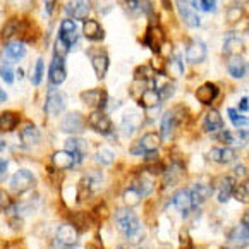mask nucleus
<instances>
[{
  "label": "nucleus",
  "instance_id": "19",
  "mask_svg": "<svg viewBox=\"0 0 249 249\" xmlns=\"http://www.w3.org/2000/svg\"><path fill=\"white\" fill-rule=\"evenodd\" d=\"M52 163L57 170H71L76 165V160L72 153H69L67 150H60L52 155Z\"/></svg>",
  "mask_w": 249,
  "mask_h": 249
},
{
  "label": "nucleus",
  "instance_id": "60",
  "mask_svg": "<svg viewBox=\"0 0 249 249\" xmlns=\"http://www.w3.org/2000/svg\"><path fill=\"white\" fill-rule=\"evenodd\" d=\"M5 146H7V144H5L4 138H0V153H2V151H4V150H5Z\"/></svg>",
  "mask_w": 249,
  "mask_h": 249
},
{
  "label": "nucleus",
  "instance_id": "26",
  "mask_svg": "<svg viewBox=\"0 0 249 249\" xmlns=\"http://www.w3.org/2000/svg\"><path fill=\"white\" fill-rule=\"evenodd\" d=\"M26 55V47L22 41H11L5 45V52L2 57H5L7 62H18Z\"/></svg>",
  "mask_w": 249,
  "mask_h": 249
},
{
  "label": "nucleus",
  "instance_id": "58",
  "mask_svg": "<svg viewBox=\"0 0 249 249\" xmlns=\"http://www.w3.org/2000/svg\"><path fill=\"white\" fill-rule=\"evenodd\" d=\"M241 224H242V225H246V227L249 229V210H248V212L244 213V215H242V220H241Z\"/></svg>",
  "mask_w": 249,
  "mask_h": 249
},
{
  "label": "nucleus",
  "instance_id": "20",
  "mask_svg": "<svg viewBox=\"0 0 249 249\" xmlns=\"http://www.w3.org/2000/svg\"><path fill=\"white\" fill-rule=\"evenodd\" d=\"M59 38L64 40L71 48L74 47V43L77 41V31H76V22L72 19H64L62 24H60V31H59Z\"/></svg>",
  "mask_w": 249,
  "mask_h": 249
},
{
  "label": "nucleus",
  "instance_id": "11",
  "mask_svg": "<svg viewBox=\"0 0 249 249\" xmlns=\"http://www.w3.org/2000/svg\"><path fill=\"white\" fill-rule=\"evenodd\" d=\"M172 205L176 206L184 216L189 215V213L195 210V203H193V198H191V191L189 189L176 191V195L172 196Z\"/></svg>",
  "mask_w": 249,
  "mask_h": 249
},
{
  "label": "nucleus",
  "instance_id": "32",
  "mask_svg": "<svg viewBox=\"0 0 249 249\" xmlns=\"http://www.w3.org/2000/svg\"><path fill=\"white\" fill-rule=\"evenodd\" d=\"M141 125V117L138 114H134V112H131V114H127L124 119H122V125H121V131L124 136H132L136 132V129Z\"/></svg>",
  "mask_w": 249,
  "mask_h": 249
},
{
  "label": "nucleus",
  "instance_id": "5",
  "mask_svg": "<svg viewBox=\"0 0 249 249\" xmlns=\"http://www.w3.org/2000/svg\"><path fill=\"white\" fill-rule=\"evenodd\" d=\"M66 108V96L62 95L60 91H50L45 100L43 110L47 112L50 117H57L60 115Z\"/></svg>",
  "mask_w": 249,
  "mask_h": 249
},
{
  "label": "nucleus",
  "instance_id": "4",
  "mask_svg": "<svg viewBox=\"0 0 249 249\" xmlns=\"http://www.w3.org/2000/svg\"><path fill=\"white\" fill-rule=\"evenodd\" d=\"M88 125L93 129V131L100 132V134L107 136L112 132L114 125H112V121L108 119V115L103 114V110H95L91 115L88 117Z\"/></svg>",
  "mask_w": 249,
  "mask_h": 249
},
{
  "label": "nucleus",
  "instance_id": "31",
  "mask_svg": "<svg viewBox=\"0 0 249 249\" xmlns=\"http://www.w3.org/2000/svg\"><path fill=\"white\" fill-rule=\"evenodd\" d=\"M242 50H244V43H242L241 38L235 36V35H232V33L225 36V41H224V53L231 55V57H235V55H239Z\"/></svg>",
  "mask_w": 249,
  "mask_h": 249
},
{
  "label": "nucleus",
  "instance_id": "52",
  "mask_svg": "<svg viewBox=\"0 0 249 249\" xmlns=\"http://www.w3.org/2000/svg\"><path fill=\"white\" fill-rule=\"evenodd\" d=\"M9 206H11V199H9V196L5 195L4 191L0 189V210H7Z\"/></svg>",
  "mask_w": 249,
  "mask_h": 249
},
{
  "label": "nucleus",
  "instance_id": "22",
  "mask_svg": "<svg viewBox=\"0 0 249 249\" xmlns=\"http://www.w3.org/2000/svg\"><path fill=\"white\" fill-rule=\"evenodd\" d=\"M229 242L234 244L235 249L248 248L249 246V229L242 224L237 225V227L231 232V235H229Z\"/></svg>",
  "mask_w": 249,
  "mask_h": 249
},
{
  "label": "nucleus",
  "instance_id": "46",
  "mask_svg": "<svg viewBox=\"0 0 249 249\" xmlns=\"http://www.w3.org/2000/svg\"><path fill=\"white\" fill-rule=\"evenodd\" d=\"M167 66H169L167 59H163V57H160V55L153 57V60H151V69H153L157 74H165V69H167Z\"/></svg>",
  "mask_w": 249,
  "mask_h": 249
},
{
  "label": "nucleus",
  "instance_id": "56",
  "mask_svg": "<svg viewBox=\"0 0 249 249\" xmlns=\"http://www.w3.org/2000/svg\"><path fill=\"white\" fill-rule=\"evenodd\" d=\"M237 110H239V112H248V110H249V98H246V96H244V98L241 100V103H239Z\"/></svg>",
  "mask_w": 249,
  "mask_h": 249
},
{
  "label": "nucleus",
  "instance_id": "55",
  "mask_svg": "<svg viewBox=\"0 0 249 249\" xmlns=\"http://www.w3.org/2000/svg\"><path fill=\"white\" fill-rule=\"evenodd\" d=\"M141 153L144 155L143 146H141V143H140V141H136V143L131 146V155H136V157H138V155H141Z\"/></svg>",
  "mask_w": 249,
  "mask_h": 249
},
{
  "label": "nucleus",
  "instance_id": "44",
  "mask_svg": "<svg viewBox=\"0 0 249 249\" xmlns=\"http://www.w3.org/2000/svg\"><path fill=\"white\" fill-rule=\"evenodd\" d=\"M157 91H158V95H160L161 102H163V100L172 98L174 93H176V86H174V83H169V81H167V83H163L161 86H158Z\"/></svg>",
  "mask_w": 249,
  "mask_h": 249
},
{
  "label": "nucleus",
  "instance_id": "59",
  "mask_svg": "<svg viewBox=\"0 0 249 249\" xmlns=\"http://www.w3.org/2000/svg\"><path fill=\"white\" fill-rule=\"evenodd\" d=\"M4 102H7V93L2 89V86H0V103H4Z\"/></svg>",
  "mask_w": 249,
  "mask_h": 249
},
{
  "label": "nucleus",
  "instance_id": "38",
  "mask_svg": "<svg viewBox=\"0 0 249 249\" xmlns=\"http://www.w3.org/2000/svg\"><path fill=\"white\" fill-rule=\"evenodd\" d=\"M43 72H45V62H43V59H38L36 64H35V69L31 71V74H30V79H31V83H33L35 86L41 85Z\"/></svg>",
  "mask_w": 249,
  "mask_h": 249
},
{
  "label": "nucleus",
  "instance_id": "39",
  "mask_svg": "<svg viewBox=\"0 0 249 249\" xmlns=\"http://www.w3.org/2000/svg\"><path fill=\"white\" fill-rule=\"evenodd\" d=\"M19 30H21V24H19L18 19H11V21H7V24L2 28V38H4V40H11L12 36L18 35Z\"/></svg>",
  "mask_w": 249,
  "mask_h": 249
},
{
  "label": "nucleus",
  "instance_id": "49",
  "mask_svg": "<svg viewBox=\"0 0 249 249\" xmlns=\"http://www.w3.org/2000/svg\"><path fill=\"white\" fill-rule=\"evenodd\" d=\"M71 50V47L66 43L64 40H60L59 36H57V40H55V55L57 57H66L67 52Z\"/></svg>",
  "mask_w": 249,
  "mask_h": 249
},
{
  "label": "nucleus",
  "instance_id": "9",
  "mask_svg": "<svg viewBox=\"0 0 249 249\" xmlns=\"http://www.w3.org/2000/svg\"><path fill=\"white\" fill-rule=\"evenodd\" d=\"M91 11V0H71L66 7V12L69 18L85 21Z\"/></svg>",
  "mask_w": 249,
  "mask_h": 249
},
{
  "label": "nucleus",
  "instance_id": "25",
  "mask_svg": "<svg viewBox=\"0 0 249 249\" xmlns=\"http://www.w3.org/2000/svg\"><path fill=\"white\" fill-rule=\"evenodd\" d=\"M235 151L232 148L225 146V148H212L208 153V158L215 163H231L235 160Z\"/></svg>",
  "mask_w": 249,
  "mask_h": 249
},
{
  "label": "nucleus",
  "instance_id": "16",
  "mask_svg": "<svg viewBox=\"0 0 249 249\" xmlns=\"http://www.w3.org/2000/svg\"><path fill=\"white\" fill-rule=\"evenodd\" d=\"M163 176H165V186H176L184 177V165L180 163V161L174 160L172 163L165 169Z\"/></svg>",
  "mask_w": 249,
  "mask_h": 249
},
{
  "label": "nucleus",
  "instance_id": "8",
  "mask_svg": "<svg viewBox=\"0 0 249 249\" xmlns=\"http://www.w3.org/2000/svg\"><path fill=\"white\" fill-rule=\"evenodd\" d=\"M81 100L83 103L91 108H96V110H103L108 102V96L103 89H88V91H83L81 93Z\"/></svg>",
  "mask_w": 249,
  "mask_h": 249
},
{
  "label": "nucleus",
  "instance_id": "33",
  "mask_svg": "<svg viewBox=\"0 0 249 249\" xmlns=\"http://www.w3.org/2000/svg\"><path fill=\"white\" fill-rule=\"evenodd\" d=\"M19 124V115L12 110H5L0 114V129L5 132H11L18 127Z\"/></svg>",
  "mask_w": 249,
  "mask_h": 249
},
{
  "label": "nucleus",
  "instance_id": "29",
  "mask_svg": "<svg viewBox=\"0 0 249 249\" xmlns=\"http://www.w3.org/2000/svg\"><path fill=\"white\" fill-rule=\"evenodd\" d=\"M177 125V121H176V115H174L172 110H169V112H165L163 117H161V140H170L174 136V129H176Z\"/></svg>",
  "mask_w": 249,
  "mask_h": 249
},
{
  "label": "nucleus",
  "instance_id": "41",
  "mask_svg": "<svg viewBox=\"0 0 249 249\" xmlns=\"http://www.w3.org/2000/svg\"><path fill=\"white\" fill-rule=\"evenodd\" d=\"M134 76H136V79L144 81V83H150V81H155L157 72L151 69V66H141V67H138V69H136Z\"/></svg>",
  "mask_w": 249,
  "mask_h": 249
},
{
  "label": "nucleus",
  "instance_id": "62",
  "mask_svg": "<svg viewBox=\"0 0 249 249\" xmlns=\"http://www.w3.org/2000/svg\"><path fill=\"white\" fill-rule=\"evenodd\" d=\"M117 249H127V248H125V246H119Z\"/></svg>",
  "mask_w": 249,
  "mask_h": 249
},
{
  "label": "nucleus",
  "instance_id": "47",
  "mask_svg": "<svg viewBox=\"0 0 249 249\" xmlns=\"http://www.w3.org/2000/svg\"><path fill=\"white\" fill-rule=\"evenodd\" d=\"M216 141H220V143L224 144H232V143H237V140H235V136L232 134V132L225 131V129H222V131H218L215 134Z\"/></svg>",
  "mask_w": 249,
  "mask_h": 249
},
{
  "label": "nucleus",
  "instance_id": "50",
  "mask_svg": "<svg viewBox=\"0 0 249 249\" xmlns=\"http://www.w3.org/2000/svg\"><path fill=\"white\" fill-rule=\"evenodd\" d=\"M179 246L180 249H195V244H193V241H191L189 234H187L186 231L180 232V237H179Z\"/></svg>",
  "mask_w": 249,
  "mask_h": 249
},
{
  "label": "nucleus",
  "instance_id": "7",
  "mask_svg": "<svg viewBox=\"0 0 249 249\" xmlns=\"http://www.w3.org/2000/svg\"><path fill=\"white\" fill-rule=\"evenodd\" d=\"M67 77V71H66V62H64V57H57L55 55L53 60L50 64V69H48V81L50 85L57 86L62 85Z\"/></svg>",
  "mask_w": 249,
  "mask_h": 249
},
{
  "label": "nucleus",
  "instance_id": "45",
  "mask_svg": "<svg viewBox=\"0 0 249 249\" xmlns=\"http://www.w3.org/2000/svg\"><path fill=\"white\" fill-rule=\"evenodd\" d=\"M169 67L170 71L174 72V76H182L184 74V64H182V59L180 57H177V55H174L172 59L169 60Z\"/></svg>",
  "mask_w": 249,
  "mask_h": 249
},
{
  "label": "nucleus",
  "instance_id": "23",
  "mask_svg": "<svg viewBox=\"0 0 249 249\" xmlns=\"http://www.w3.org/2000/svg\"><path fill=\"white\" fill-rule=\"evenodd\" d=\"M19 138H21V143L24 146H35V144L40 143L41 134L35 124H26L21 129V132H19Z\"/></svg>",
  "mask_w": 249,
  "mask_h": 249
},
{
  "label": "nucleus",
  "instance_id": "6",
  "mask_svg": "<svg viewBox=\"0 0 249 249\" xmlns=\"http://www.w3.org/2000/svg\"><path fill=\"white\" fill-rule=\"evenodd\" d=\"M60 129L67 134H81L85 131V119L79 112H71L60 122Z\"/></svg>",
  "mask_w": 249,
  "mask_h": 249
},
{
  "label": "nucleus",
  "instance_id": "64",
  "mask_svg": "<svg viewBox=\"0 0 249 249\" xmlns=\"http://www.w3.org/2000/svg\"><path fill=\"white\" fill-rule=\"evenodd\" d=\"M140 249H146V248H140Z\"/></svg>",
  "mask_w": 249,
  "mask_h": 249
},
{
  "label": "nucleus",
  "instance_id": "42",
  "mask_svg": "<svg viewBox=\"0 0 249 249\" xmlns=\"http://www.w3.org/2000/svg\"><path fill=\"white\" fill-rule=\"evenodd\" d=\"M95 160L98 161L100 165H112L114 163V160H115V155H114V151H110V150H107V148H102V150L98 151V153L95 155Z\"/></svg>",
  "mask_w": 249,
  "mask_h": 249
},
{
  "label": "nucleus",
  "instance_id": "2",
  "mask_svg": "<svg viewBox=\"0 0 249 249\" xmlns=\"http://www.w3.org/2000/svg\"><path fill=\"white\" fill-rule=\"evenodd\" d=\"M79 241V232L72 224H62L57 229L55 234V248L59 249H71Z\"/></svg>",
  "mask_w": 249,
  "mask_h": 249
},
{
  "label": "nucleus",
  "instance_id": "37",
  "mask_svg": "<svg viewBox=\"0 0 249 249\" xmlns=\"http://www.w3.org/2000/svg\"><path fill=\"white\" fill-rule=\"evenodd\" d=\"M232 198L237 199L242 205H249V182H241L235 186Z\"/></svg>",
  "mask_w": 249,
  "mask_h": 249
},
{
  "label": "nucleus",
  "instance_id": "34",
  "mask_svg": "<svg viewBox=\"0 0 249 249\" xmlns=\"http://www.w3.org/2000/svg\"><path fill=\"white\" fill-rule=\"evenodd\" d=\"M141 146H143L144 153L146 151H157L158 146L161 144V136L158 132H146V134L141 136L140 140Z\"/></svg>",
  "mask_w": 249,
  "mask_h": 249
},
{
  "label": "nucleus",
  "instance_id": "61",
  "mask_svg": "<svg viewBox=\"0 0 249 249\" xmlns=\"http://www.w3.org/2000/svg\"><path fill=\"white\" fill-rule=\"evenodd\" d=\"M239 5H246V4H249V0H235Z\"/></svg>",
  "mask_w": 249,
  "mask_h": 249
},
{
  "label": "nucleus",
  "instance_id": "21",
  "mask_svg": "<svg viewBox=\"0 0 249 249\" xmlns=\"http://www.w3.org/2000/svg\"><path fill=\"white\" fill-rule=\"evenodd\" d=\"M191 191V198H193V203H195V208L206 201V199L212 196V186L205 182H196L193 187H189Z\"/></svg>",
  "mask_w": 249,
  "mask_h": 249
},
{
  "label": "nucleus",
  "instance_id": "30",
  "mask_svg": "<svg viewBox=\"0 0 249 249\" xmlns=\"http://www.w3.org/2000/svg\"><path fill=\"white\" fill-rule=\"evenodd\" d=\"M161 98L160 95H158V91L155 88H148L146 91L141 95V98L138 100V103H140L143 108L146 110H151V108H158V105H160Z\"/></svg>",
  "mask_w": 249,
  "mask_h": 249
},
{
  "label": "nucleus",
  "instance_id": "36",
  "mask_svg": "<svg viewBox=\"0 0 249 249\" xmlns=\"http://www.w3.org/2000/svg\"><path fill=\"white\" fill-rule=\"evenodd\" d=\"M122 199H124V203L127 205V208H134V206H138L141 203L143 196H141V193L136 189V187H127V189L122 193Z\"/></svg>",
  "mask_w": 249,
  "mask_h": 249
},
{
  "label": "nucleus",
  "instance_id": "57",
  "mask_svg": "<svg viewBox=\"0 0 249 249\" xmlns=\"http://www.w3.org/2000/svg\"><path fill=\"white\" fill-rule=\"evenodd\" d=\"M45 2V9H47V14L50 16L52 11H53V5H55V0H43Z\"/></svg>",
  "mask_w": 249,
  "mask_h": 249
},
{
  "label": "nucleus",
  "instance_id": "1",
  "mask_svg": "<svg viewBox=\"0 0 249 249\" xmlns=\"http://www.w3.org/2000/svg\"><path fill=\"white\" fill-rule=\"evenodd\" d=\"M115 224L117 229L125 235L131 244H138L143 241V231H141L140 218L134 215V212L129 208H119L115 210Z\"/></svg>",
  "mask_w": 249,
  "mask_h": 249
},
{
  "label": "nucleus",
  "instance_id": "51",
  "mask_svg": "<svg viewBox=\"0 0 249 249\" xmlns=\"http://www.w3.org/2000/svg\"><path fill=\"white\" fill-rule=\"evenodd\" d=\"M241 16H242V11L241 9L235 5V7H231L229 9V14H227V18H229V21H237V19H241Z\"/></svg>",
  "mask_w": 249,
  "mask_h": 249
},
{
  "label": "nucleus",
  "instance_id": "40",
  "mask_svg": "<svg viewBox=\"0 0 249 249\" xmlns=\"http://www.w3.org/2000/svg\"><path fill=\"white\" fill-rule=\"evenodd\" d=\"M227 112H229V117H231L232 124H234V127H237V129H248V131H249V117L239 115L234 108H229Z\"/></svg>",
  "mask_w": 249,
  "mask_h": 249
},
{
  "label": "nucleus",
  "instance_id": "43",
  "mask_svg": "<svg viewBox=\"0 0 249 249\" xmlns=\"http://www.w3.org/2000/svg\"><path fill=\"white\" fill-rule=\"evenodd\" d=\"M193 7L199 9L205 12H215L216 11V0H191Z\"/></svg>",
  "mask_w": 249,
  "mask_h": 249
},
{
  "label": "nucleus",
  "instance_id": "14",
  "mask_svg": "<svg viewBox=\"0 0 249 249\" xmlns=\"http://www.w3.org/2000/svg\"><path fill=\"white\" fill-rule=\"evenodd\" d=\"M143 41L155 52V53H158V52L161 50V45H163V41H165V35H163V31L158 28V26L151 24L150 28H148L146 36H144Z\"/></svg>",
  "mask_w": 249,
  "mask_h": 249
},
{
  "label": "nucleus",
  "instance_id": "48",
  "mask_svg": "<svg viewBox=\"0 0 249 249\" xmlns=\"http://www.w3.org/2000/svg\"><path fill=\"white\" fill-rule=\"evenodd\" d=\"M0 77H2L7 85H12V83H14V71L11 69L9 64H2V66H0Z\"/></svg>",
  "mask_w": 249,
  "mask_h": 249
},
{
  "label": "nucleus",
  "instance_id": "35",
  "mask_svg": "<svg viewBox=\"0 0 249 249\" xmlns=\"http://www.w3.org/2000/svg\"><path fill=\"white\" fill-rule=\"evenodd\" d=\"M136 189L140 191L141 196H150L151 193H153L155 189V182H153V176L151 174H144V176H141L140 179H138V186H136Z\"/></svg>",
  "mask_w": 249,
  "mask_h": 249
},
{
  "label": "nucleus",
  "instance_id": "18",
  "mask_svg": "<svg viewBox=\"0 0 249 249\" xmlns=\"http://www.w3.org/2000/svg\"><path fill=\"white\" fill-rule=\"evenodd\" d=\"M195 96L199 103H203V105H210V103L215 102L216 96H218V88H216L213 83H205V85H201L198 89H196Z\"/></svg>",
  "mask_w": 249,
  "mask_h": 249
},
{
  "label": "nucleus",
  "instance_id": "15",
  "mask_svg": "<svg viewBox=\"0 0 249 249\" xmlns=\"http://www.w3.org/2000/svg\"><path fill=\"white\" fill-rule=\"evenodd\" d=\"M227 71L232 77H235V79H242V77L248 74L249 64L242 59L241 55H235V57H231V59L227 60Z\"/></svg>",
  "mask_w": 249,
  "mask_h": 249
},
{
  "label": "nucleus",
  "instance_id": "12",
  "mask_svg": "<svg viewBox=\"0 0 249 249\" xmlns=\"http://www.w3.org/2000/svg\"><path fill=\"white\" fill-rule=\"evenodd\" d=\"M206 59V45L201 40H193L186 48V60L189 64H201Z\"/></svg>",
  "mask_w": 249,
  "mask_h": 249
},
{
  "label": "nucleus",
  "instance_id": "10",
  "mask_svg": "<svg viewBox=\"0 0 249 249\" xmlns=\"http://www.w3.org/2000/svg\"><path fill=\"white\" fill-rule=\"evenodd\" d=\"M177 11H179V16L184 22H186L189 28H198L201 24V19L199 16L193 11V5L187 2V0H176Z\"/></svg>",
  "mask_w": 249,
  "mask_h": 249
},
{
  "label": "nucleus",
  "instance_id": "54",
  "mask_svg": "<svg viewBox=\"0 0 249 249\" xmlns=\"http://www.w3.org/2000/svg\"><path fill=\"white\" fill-rule=\"evenodd\" d=\"M7 167H9V163H7V160H2L0 158V182L5 179V176H7Z\"/></svg>",
  "mask_w": 249,
  "mask_h": 249
},
{
  "label": "nucleus",
  "instance_id": "3",
  "mask_svg": "<svg viewBox=\"0 0 249 249\" xmlns=\"http://www.w3.org/2000/svg\"><path fill=\"white\" fill-rule=\"evenodd\" d=\"M35 182H36V180H35L33 174H31L30 170L21 169L11 177L9 186H11V191L14 195H22L26 191H30L31 187H35Z\"/></svg>",
  "mask_w": 249,
  "mask_h": 249
},
{
  "label": "nucleus",
  "instance_id": "27",
  "mask_svg": "<svg viewBox=\"0 0 249 249\" xmlns=\"http://www.w3.org/2000/svg\"><path fill=\"white\" fill-rule=\"evenodd\" d=\"M91 53V52H89ZM108 55L105 53V52H98V53H91V66L93 69H95L96 72V77L98 79H103L107 74V71H108Z\"/></svg>",
  "mask_w": 249,
  "mask_h": 249
},
{
  "label": "nucleus",
  "instance_id": "24",
  "mask_svg": "<svg viewBox=\"0 0 249 249\" xmlns=\"http://www.w3.org/2000/svg\"><path fill=\"white\" fill-rule=\"evenodd\" d=\"M203 129L206 132H218L224 129V119L216 110H208L203 119Z\"/></svg>",
  "mask_w": 249,
  "mask_h": 249
},
{
  "label": "nucleus",
  "instance_id": "13",
  "mask_svg": "<svg viewBox=\"0 0 249 249\" xmlns=\"http://www.w3.org/2000/svg\"><path fill=\"white\" fill-rule=\"evenodd\" d=\"M66 150L69 151V153H72L74 160H76V165H77L85 160L86 151H88V143H86L85 140H81V138H69V140L66 141Z\"/></svg>",
  "mask_w": 249,
  "mask_h": 249
},
{
  "label": "nucleus",
  "instance_id": "63",
  "mask_svg": "<svg viewBox=\"0 0 249 249\" xmlns=\"http://www.w3.org/2000/svg\"><path fill=\"white\" fill-rule=\"evenodd\" d=\"M222 249H235V248H222Z\"/></svg>",
  "mask_w": 249,
  "mask_h": 249
},
{
  "label": "nucleus",
  "instance_id": "17",
  "mask_svg": "<svg viewBox=\"0 0 249 249\" xmlns=\"http://www.w3.org/2000/svg\"><path fill=\"white\" fill-rule=\"evenodd\" d=\"M235 186H237V182H235L234 177H222L218 182V187H216V195H218V201L220 203H227L229 199L232 198V195H234V189Z\"/></svg>",
  "mask_w": 249,
  "mask_h": 249
},
{
  "label": "nucleus",
  "instance_id": "53",
  "mask_svg": "<svg viewBox=\"0 0 249 249\" xmlns=\"http://www.w3.org/2000/svg\"><path fill=\"white\" fill-rule=\"evenodd\" d=\"M248 176V170H246L244 165H235L234 167V179L237 177V179H242V177Z\"/></svg>",
  "mask_w": 249,
  "mask_h": 249
},
{
  "label": "nucleus",
  "instance_id": "28",
  "mask_svg": "<svg viewBox=\"0 0 249 249\" xmlns=\"http://www.w3.org/2000/svg\"><path fill=\"white\" fill-rule=\"evenodd\" d=\"M83 35H85L88 40L98 41L103 38V28L100 26L98 21H95V19H86L85 24H83Z\"/></svg>",
  "mask_w": 249,
  "mask_h": 249
}]
</instances>
